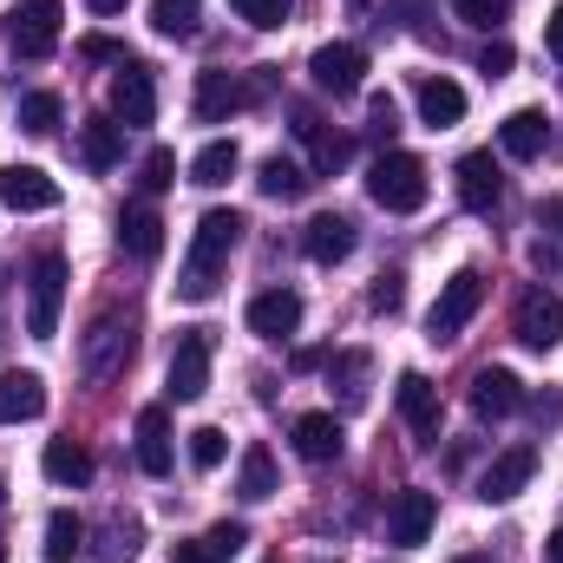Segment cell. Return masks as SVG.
<instances>
[{"instance_id":"1","label":"cell","mask_w":563,"mask_h":563,"mask_svg":"<svg viewBox=\"0 0 563 563\" xmlns=\"http://www.w3.org/2000/svg\"><path fill=\"white\" fill-rule=\"evenodd\" d=\"M236 236H243V217H236V210H203V217H197L190 263H184V276H177V295H184V301H210V295H217Z\"/></svg>"},{"instance_id":"2","label":"cell","mask_w":563,"mask_h":563,"mask_svg":"<svg viewBox=\"0 0 563 563\" xmlns=\"http://www.w3.org/2000/svg\"><path fill=\"white\" fill-rule=\"evenodd\" d=\"M269 86H276V66H256L250 79H236V73H197V119H203V125H223L230 112L263 106Z\"/></svg>"},{"instance_id":"3","label":"cell","mask_w":563,"mask_h":563,"mask_svg":"<svg viewBox=\"0 0 563 563\" xmlns=\"http://www.w3.org/2000/svg\"><path fill=\"white\" fill-rule=\"evenodd\" d=\"M367 197H374L387 217H413L426 203V164L413 151H380L374 170H367Z\"/></svg>"},{"instance_id":"4","label":"cell","mask_w":563,"mask_h":563,"mask_svg":"<svg viewBox=\"0 0 563 563\" xmlns=\"http://www.w3.org/2000/svg\"><path fill=\"white\" fill-rule=\"evenodd\" d=\"M132 321L125 314H99L92 321V334H86V347H79V367H86V380L92 387H106V380H119L125 367H132Z\"/></svg>"},{"instance_id":"5","label":"cell","mask_w":563,"mask_h":563,"mask_svg":"<svg viewBox=\"0 0 563 563\" xmlns=\"http://www.w3.org/2000/svg\"><path fill=\"white\" fill-rule=\"evenodd\" d=\"M59 301H66V256L46 250L26 276V334L33 341H53L59 334Z\"/></svg>"},{"instance_id":"6","label":"cell","mask_w":563,"mask_h":563,"mask_svg":"<svg viewBox=\"0 0 563 563\" xmlns=\"http://www.w3.org/2000/svg\"><path fill=\"white\" fill-rule=\"evenodd\" d=\"M478 301H485V276L478 269H459V276L439 288L432 314H426V341H459V328L478 314Z\"/></svg>"},{"instance_id":"7","label":"cell","mask_w":563,"mask_h":563,"mask_svg":"<svg viewBox=\"0 0 563 563\" xmlns=\"http://www.w3.org/2000/svg\"><path fill=\"white\" fill-rule=\"evenodd\" d=\"M361 73H367V53H361L354 40H328V46H314V59H308V79H314V92H328V99H354V92H361Z\"/></svg>"},{"instance_id":"8","label":"cell","mask_w":563,"mask_h":563,"mask_svg":"<svg viewBox=\"0 0 563 563\" xmlns=\"http://www.w3.org/2000/svg\"><path fill=\"white\" fill-rule=\"evenodd\" d=\"M7 46L20 59H46L59 46V0H20L7 13Z\"/></svg>"},{"instance_id":"9","label":"cell","mask_w":563,"mask_h":563,"mask_svg":"<svg viewBox=\"0 0 563 563\" xmlns=\"http://www.w3.org/2000/svg\"><path fill=\"white\" fill-rule=\"evenodd\" d=\"M210 328H184L177 334V354H170V400H203L210 394Z\"/></svg>"},{"instance_id":"10","label":"cell","mask_w":563,"mask_h":563,"mask_svg":"<svg viewBox=\"0 0 563 563\" xmlns=\"http://www.w3.org/2000/svg\"><path fill=\"white\" fill-rule=\"evenodd\" d=\"M511 334H518L525 347L551 354V347L563 341V295H551V288H525V295H518V314H511Z\"/></svg>"},{"instance_id":"11","label":"cell","mask_w":563,"mask_h":563,"mask_svg":"<svg viewBox=\"0 0 563 563\" xmlns=\"http://www.w3.org/2000/svg\"><path fill=\"white\" fill-rule=\"evenodd\" d=\"M112 119L125 132H139V125L157 119V86H151V66L144 59H125L119 66V79H112Z\"/></svg>"},{"instance_id":"12","label":"cell","mask_w":563,"mask_h":563,"mask_svg":"<svg viewBox=\"0 0 563 563\" xmlns=\"http://www.w3.org/2000/svg\"><path fill=\"white\" fill-rule=\"evenodd\" d=\"M498 197H505V170H498V157H492V151H465V157H459V203H465L472 217H492Z\"/></svg>"},{"instance_id":"13","label":"cell","mask_w":563,"mask_h":563,"mask_svg":"<svg viewBox=\"0 0 563 563\" xmlns=\"http://www.w3.org/2000/svg\"><path fill=\"white\" fill-rule=\"evenodd\" d=\"M531 472H538V445H511V452H498V459L485 465L478 498H485V505H511V498L531 485Z\"/></svg>"},{"instance_id":"14","label":"cell","mask_w":563,"mask_h":563,"mask_svg":"<svg viewBox=\"0 0 563 563\" xmlns=\"http://www.w3.org/2000/svg\"><path fill=\"white\" fill-rule=\"evenodd\" d=\"M0 203L20 210V217H26V210H53V203H59V184H53L40 164H7V170H0Z\"/></svg>"},{"instance_id":"15","label":"cell","mask_w":563,"mask_h":563,"mask_svg":"<svg viewBox=\"0 0 563 563\" xmlns=\"http://www.w3.org/2000/svg\"><path fill=\"white\" fill-rule=\"evenodd\" d=\"M432 518H439V498L432 492H400L394 511H387V531H394L400 551H420L426 538H432Z\"/></svg>"},{"instance_id":"16","label":"cell","mask_w":563,"mask_h":563,"mask_svg":"<svg viewBox=\"0 0 563 563\" xmlns=\"http://www.w3.org/2000/svg\"><path fill=\"white\" fill-rule=\"evenodd\" d=\"M518 407H525V380H518V374L485 367V374L472 380V413H478V420H511Z\"/></svg>"},{"instance_id":"17","label":"cell","mask_w":563,"mask_h":563,"mask_svg":"<svg viewBox=\"0 0 563 563\" xmlns=\"http://www.w3.org/2000/svg\"><path fill=\"white\" fill-rule=\"evenodd\" d=\"M413 106H420V119L432 125V132H445V125L465 119V86L445 79V73H426L420 86H413Z\"/></svg>"},{"instance_id":"18","label":"cell","mask_w":563,"mask_h":563,"mask_svg":"<svg viewBox=\"0 0 563 563\" xmlns=\"http://www.w3.org/2000/svg\"><path fill=\"white\" fill-rule=\"evenodd\" d=\"M295 328H301V295H295V288H269V295L250 301V334H263V341H288Z\"/></svg>"},{"instance_id":"19","label":"cell","mask_w":563,"mask_h":563,"mask_svg":"<svg viewBox=\"0 0 563 563\" xmlns=\"http://www.w3.org/2000/svg\"><path fill=\"white\" fill-rule=\"evenodd\" d=\"M394 407H400V420L413 426L420 439H439V387H432L426 374H400V387H394Z\"/></svg>"},{"instance_id":"20","label":"cell","mask_w":563,"mask_h":563,"mask_svg":"<svg viewBox=\"0 0 563 563\" xmlns=\"http://www.w3.org/2000/svg\"><path fill=\"white\" fill-rule=\"evenodd\" d=\"M301 250H308L321 269H334V263H347V256H354V223H347L341 210H328V217H314V223H308Z\"/></svg>"},{"instance_id":"21","label":"cell","mask_w":563,"mask_h":563,"mask_svg":"<svg viewBox=\"0 0 563 563\" xmlns=\"http://www.w3.org/2000/svg\"><path fill=\"white\" fill-rule=\"evenodd\" d=\"M46 413V380L40 374H0V426H20V420H40Z\"/></svg>"},{"instance_id":"22","label":"cell","mask_w":563,"mask_h":563,"mask_svg":"<svg viewBox=\"0 0 563 563\" xmlns=\"http://www.w3.org/2000/svg\"><path fill=\"white\" fill-rule=\"evenodd\" d=\"M295 139H308V151H314V177H334V170L354 157V144L341 139L334 125H321L314 112H295Z\"/></svg>"},{"instance_id":"23","label":"cell","mask_w":563,"mask_h":563,"mask_svg":"<svg viewBox=\"0 0 563 563\" xmlns=\"http://www.w3.org/2000/svg\"><path fill=\"white\" fill-rule=\"evenodd\" d=\"M341 445H347V432L334 413H301L295 420V452L308 459V465H328V459H341Z\"/></svg>"},{"instance_id":"24","label":"cell","mask_w":563,"mask_h":563,"mask_svg":"<svg viewBox=\"0 0 563 563\" xmlns=\"http://www.w3.org/2000/svg\"><path fill=\"white\" fill-rule=\"evenodd\" d=\"M119 250L139 256V263H151V256L164 250V223H157L151 203H125V210H119Z\"/></svg>"},{"instance_id":"25","label":"cell","mask_w":563,"mask_h":563,"mask_svg":"<svg viewBox=\"0 0 563 563\" xmlns=\"http://www.w3.org/2000/svg\"><path fill=\"white\" fill-rule=\"evenodd\" d=\"M139 465L144 478H170V413L164 407L139 413Z\"/></svg>"},{"instance_id":"26","label":"cell","mask_w":563,"mask_h":563,"mask_svg":"<svg viewBox=\"0 0 563 563\" xmlns=\"http://www.w3.org/2000/svg\"><path fill=\"white\" fill-rule=\"evenodd\" d=\"M498 144H505V157H525V164H531V157H544V144H551V119L525 106V112H511V119L498 125Z\"/></svg>"},{"instance_id":"27","label":"cell","mask_w":563,"mask_h":563,"mask_svg":"<svg viewBox=\"0 0 563 563\" xmlns=\"http://www.w3.org/2000/svg\"><path fill=\"white\" fill-rule=\"evenodd\" d=\"M144 544V525L139 518H125V511H112L106 525H99V544L86 551V563H132Z\"/></svg>"},{"instance_id":"28","label":"cell","mask_w":563,"mask_h":563,"mask_svg":"<svg viewBox=\"0 0 563 563\" xmlns=\"http://www.w3.org/2000/svg\"><path fill=\"white\" fill-rule=\"evenodd\" d=\"M79 157H86V170H112V164L125 157V125H119V119H86Z\"/></svg>"},{"instance_id":"29","label":"cell","mask_w":563,"mask_h":563,"mask_svg":"<svg viewBox=\"0 0 563 563\" xmlns=\"http://www.w3.org/2000/svg\"><path fill=\"white\" fill-rule=\"evenodd\" d=\"M256 184H263V197H276V203H295V197H308V184H314V170L308 164H295V157H263V170H256Z\"/></svg>"},{"instance_id":"30","label":"cell","mask_w":563,"mask_h":563,"mask_svg":"<svg viewBox=\"0 0 563 563\" xmlns=\"http://www.w3.org/2000/svg\"><path fill=\"white\" fill-rule=\"evenodd\" d=\"M40 465H46V478H53V485H92V452H86V445H73V439H53Z\"/></svg>"},{"instance_id":"31","label":"cell","mask_w":563,"mask_h":563,"mask_svg":"<svg viewBox=\"0 0 563 563\" xmlns=\"http://www.w3.org/2000/svg\"><path fill=\"white\" fill-rule=\"evenodd\" d=\"M230 177H236V144L230 139H210L197 157H190V184L217 190V184H230Z\"/></svg>"},{"instance_id":"32","label":"cell","mask_w":563,"mask_h":563,"mask_svg":"<svg viewBox=\"0 0 563 563\" xmlns=\"http://www.w3.org/2000/svg\"><path fill=\"white\" fill-rule=\"evenodd\" d=\"M236 492H243L250 505H263V498H276V459H269V445H250V452H243V472H236Z\"/></svg>"},{"instance_id":"33","label":"cell","mask_w":563,"mask_h":563,"mask_svg":"<svg viewBox=\"0 0 563 563\" xmlns=\"http://www.w3.org/2000/svg\"><path fill=\"white\" fill-rule=\"evenodd\" d=\"M59 119H66L59 92H26V99H20V132H26V139H53Z\"/></svg>"},{"instance_id":"34","label":"cell","mask_w":563,"mask_h":563,"mask_svg":"<svg viewBox=\"0 0 563 563\" xmlns=\"http://www.w3.org/2000/svg\"><path fill=\"white\" fill-rule=\"evenodd\" d=\"M197 20H203V0H151V26L164 40H190Z\"/></svg>"},{"instance_id":"35","label":"cell","mask_w":563,"mask_h":563,"mask_svg":"<svg viewBox=\"0 0 563 563\" xmlns=\"http://www.w3.org/2000/svg\"><path fill=\"white\" fill-rule=\"evenodd\" d=\"M79 551H86V518L53 511V518H46V558L66 563V558H79Z\"/></svg>"},{"instance_id":"36","label":"cell","mask_w":563,"mask_h":563,"mask_svg":"<svg viewBox=\"0 0 563 563\" xmlns=\"http://www.w3.org/2000/svg\"><path fill=\"white\" fill-rule=\"evenodd\" d=\"M223 459H230V439H223L217 426H197V432H190V465H197V472H217Z\"/></svg>"},{"instance_id":"37","label":"cell","mask_w":563,"mask_h":563,"mask_svg":"<svg viewBox=\"0 0 563 563\" xmlns=\"http://www.w3.org/2000/svg\"><path fill=\"white\" fill-rule=\"evenodd\" d=\"M139 184H144V197H157V190H170V184H177V151H170V144H157V151L144 157Z\"/></svg>"},{"instance_id":"38","label":"cell","mask_w":563,"mask_h":563,"mask_svg":"<svg viewBox=\"0 0 563 563\" xmlns=\"http://www.w3.org/2000/svg\"><path fill=\"white\" fill-rule=\"evenodd\" d=\"M334 380H341V400L347 407H361L367 400V387H361V374H367V354H334V367H328Z\"/></svg>"},{"instance_id":"39","label":"cell","mask_w":563,"mask_h":563,"mask_svg":"<svg viewBox=\"0 0 563 563\" xmlns=\"http://www.w3.org/2000/svg\"><path fill=\"white\" fill-rule=\"evenodd\" d=\"M452 13L465 20V26H505V13H511V0H452Z\"/></svg>"},{"instance_id":"40","label":"cell","mask_w":563,"mask_h":563,"mask_svg":"<svg viewBox=\"0 0 563 563\" xmlns=\"http://www.w3.org/2000/svg\"><path fill=\"white\" fill-rule=\"evenodd\" d=\"M203 544L217 551V563H230L236 551H243V544H250V531H243L236 518H223V525H210V531H203Z\"/></svg>"},{"instance_id":"41","label":"cell","mask_w":563,"mask_h":563,"mask_svg":"<svg viewBox=\"0 0 563 563\" xmlns=\"http://www.w3.org/2000/svg\"><path fill=\"white\" fill-rule=\"evenodd\" d=\"M400 301H407V276H400V269H387V276L374 282L367 308H374V314H400Z\"/></svg>"},{"instance_id":"42","label":"cell","mask_w":563,"mask_h":563,"mask_svg":"<svg viewBox=\"0 0 563 563\" xmlns=\"http://www.w3.org/2000/svg\"><path fill=\"white\" fill-rule=\"evenodd\" d=\"M230 7H236L250 26H263V33H269V26H282V20H288V7H295V0H230Z\"/></svg>"},{"instance_id":"43","label":"cell","mask_w":563,"mask_h":563,"mask_svg":"<svg viewBox=\"0 0 563 563\" xmlns=\"http://www.w3.org/2000/svg\"><path fill=\"white\" fill-rule=\"evenodd\" d=\"M367 125H374V139L394 144V132H400V106L387 99V92H374V106H367Z\"/></svg>"},{"instance_id":"44","label":"cell","mask_w":563,"mask_h":563,"mask_svg":"<svg viewBox=\"0 0 563 563\" xmlns=\"http://www.w3.org/2000/svg\"><path fill=\"white\" fill-rule=\"evenodd\" d=\"M511 59H518V53H511V40H492V46L478 53V73H485V79H505V73H511Z\"/></svg>"},{"instance_id":"45","label":"cell","mask_w":563,"mask_h":563,"mask_svg":"<svg viewBox=\"0 0 563 563\" xmlns=\"http://www.w3.org/2000/svg\"><path fill=\"white\" fill-rule=\"evenodd\" d=\"M79 53H86V59H112V66H125V59H132V53H125L119 40H106V33H92V40H86Z\"/></svg>"},{"instance_id":"46","label":"cell","mask_w":563,"mask_h":563,"mask_svg":"<svg viewBox=\"0 0 563 563\" xmlns=\"http://www.w3.org/2000/svg\"><path fill=\"white\" fill-rule=\"evenodd\" d=\"M170 563H217V551H210L203 538H190V544H177V558Z\"/></svg>"},{"instance_id":"47","label":"cell","mask_w":563,"mask_h":563,"mask_svg":"<svg viewBox=\"0 0 563 563\" xmlns=\"http://www.w3.org/2000/svg\"><path fill=\"white\" fill-rule=\"evenodd\" d=\"M544 46H551V53L563 59V0L551 7V20H544Z\"/></svg>"},{"instance_id":"48","label":"cell","mask_w":563,"mask_h":563,"mask_svg":"<svg viewBox=\"0 0 563 563\" xmlns=\"http://www.w3.org/2000/svg\"><path fill=\"white\" fill-rule=\"evenodd\" d=\"M531 413H538V420H563V394H551V400H531Z\"/></svg>"},{"instance_id":"49","label":"cell","mask_w":563,"mask_h":563,"mask_svg":"<svg viewBox=\"0 0 563 563\" xmlns=\"http://www.w3.org/2000/svg\"><path fill=\"white\" fill-rule=\"evenodd\" d=\"M394 13H407V26H420V13H426V0H394Z\"/></svg>"},{"instance_id":"50","label":"cell","mask_w":563,"mask_h":563,"mask_svg":"<svg viewBox=\"0 0 563 563\" xmlns=\"http://www.w3.org/2000/svg\"><path fill=\"white\" fill-rule=\"evenodd\" d=\"M544 563H563V531H551V538H544Z\"/></svg>"},{"instance_id":"51","label":"cell","mask_w":563,"mask_h":563,"mask_svg":"<svg viewBox=\"0 0 563 563\" xmlns=\"http://www.w3.org/2000/svg\"><path fill=\"white\" fill-rule=\"evenodd\" d=\"M92 13H125V0H86Z\"/></svg>"},{"instance_id":"52","label":"cell","mask_w":563,"mask_h":563,"mask_svg":"<svg viewBox=\"0 0 563 563\" xmlns=\"http://www.w3.org/2000/svg\"><path fill=\"white\" fill-rule=\"evenodd\" d=\"M459 563H492V558H459Z\"/></svg>"},{"instance_id":"53","label":"cell","mask_w":563,"mask_h":563,"mask_svg":"<svg viewBox=\"0 0 563 563\" xmlns=\"http://www.w3.org/2000/svg\"><path fill=\"white\" fill-rule=\"evenodd\" d=\"M0 505H7V478H0Z\"/></svg>"},{"instance_id":"54","label":"cell","mask_w":563,"mask_h":563,"mask_svg":"<svg viewBox=\"0 0 563 563\" xmlns=\"http://www.w3.org/2000/svg\"><path fill=\"white\" fill-rule=\"evenodd\" d=\"M0 563H7V544H0Z\"/></svg>"}]
</instances>
